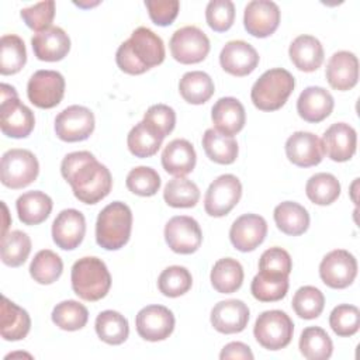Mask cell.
<instances>
[{
	"mask_svg": "<svg viewBox=\"0 0 360 360\" xmlns=\"http://www.w3.org/2000/svg\"><path fill=\"white\" fill-rule=\"evenodd\" d=\"M60 173L70 184L75 197L84 204H97L112 187L110 170L87 150L68 153L60 163Z\"/></svg>",
	"mask_w": 360,
	"mask_h": 360,
	"instance_id": "obj_1",
	"label": "cell"
},
{
	"mask_svg": "<svg viewBox=\"0 0 360 360\" xmlns=\"http://www.w3.org/2000/svg\"><path fill=\"white\" fill-rule=\"evenodd\" d=\"M165 45L162 38L146 27L132 31L129 39L124 41L115 53L118 68L128 75H142L165 60Z\"/></svg>",
	"mask_w": 360,
	"mask_h": 360,
	"instance_id": "obj_2",
	"label": "cell"
},
{
	"mask_svg": "<svg viewBox=\"0 0 360 360\" xmlns=\"http://www.w3.org/2000/svg\"><path fill=\"white\" fill-rule=\"evenodd\" d=\"M70 281L75 294L90 302L104 298L111 287V276L105 263L94 256H86L75 262Z\"/></svg>",
	"mask_w": 360,
	"mask_h": 360,
	"instance_id": "obj_3",
	"label": "cell"
},
{
	"mask_svg": "<svg viewBox=\"0 0 360 360\" xmlns=\"http://www.w3.org/2000/svg\"><path fill=\"white\" fill-rule=\"evenodd\" d=\"M132 229L131 208L121 201L105 205L96 222V240L105 250H118L129 240Z\"/></svg>",
	"mask_w": 360,
	"mask_h": 360,
	"instance_id": "obj_4",
	"label": "cell"
},
{
	"mask_svg": "<svg viewBox=\"0 0 360 360\" xmlns=\"http://www.w3.org/2000/svg\"><path fill=\"white\" fill-rule=\"evenodd\" d=\"M295 87L294 76L283 69L266 70L253 84L250 91L252 103L262 111H276L281 108Z\"/></svg>",
	"mask_w": 360,
	"mask_h": 360,
	"instance_id": "obj_5",
	"label": "cell"
},
{
	"mask_svg": "<svg viewBox=\"0 0 360 360\" xmlns=\"http://www.w3.org/2000/svg\"><path fill=\"white\" fill-rule=\"evenodd\" d=\"M1 105H0V128L6 136L27 138L35 125L34 112L20 101L13 86L1 83Z\"/></svg>",
	"mask_w": 360,
	"mask_h": 360,
	"instance_id": "obj_6",
	"label": "cell"
},
{
	"mask_svg": "<svg viewBox=\"0 0 360 360\" xmlns=\"http://www.w3.org/2000/svg\"><path fill=\"white\" fill-rule=\"evenodd\" d=\"M294 333L292 319L280 309L262 312L253 326L257 343L267 350H280L290 345Z\"/></svg>",
	"mask_w": 360,
	"mask_h": 360,
	"instance_id": "obj_7",
	"label": "cell"
},
{
	"mask_svg": "<svg viewBox=\"0 0 360 360\" xmlns=\"http://www.w3.org/2000/svg\"><path fill=\"white\" fill-rule=\"evenodd\" d=\"M39 173V163L35 155L27 149H10L3 153L0 165L1 183L13 190L24 188Z\"/></svg>",
	"mask_w": 360,
	"mask_h": 360,
	"instance_id": "obj_8",
	"label": "cell"
},
{
	"mask_svg": "<svg viewBox=\"0 0 360 360\" xmlns=\"http://www.w3.org/2000/svg\"><path fill=\"white\" fill-rule=\"evenodd\" d=\"M169 45L172 56L183 65L198 63L204 60L210 52L208 37L194 25H187L174 31Z\"/></svg>",
	"mask_w": 360,
	"mask_h": 360,
	"instance_id": "obj_9",
	"label": "cell"
},
{
	"mask_svg": "<svg viewBox=\"0 0 360 360\" xmlns=\"http://www.w3.org/2000/svg\"><path fill=\"white\" fill-rule=\"evenodd\" d=\"M242 197V184L233 174L217 177L208 187L204 198V210L208 215L219 218L229 214Z\"/></svg>",
	"mask_w": 360,
	"mask_h": 360,
	"instance_id": "obj_10",
	"label": "cell"
},
{
	"mask_svg": "<svg viewBox=\"0 0 360 360\" xmlns=\"http://www.w3.org/2000/svg\"><path fill=\"white\" fill-rule=\"evenodd\" d=\"M65 94V77L56 70H37L28 80V100L38 108L56 107Z\"/></svg>",
	"mask_w": 360,
	"mask_h": 360,
	"instance_id": "obj_11",
	"label": "cell"
},
{
	"mask_svg": "<svg viewBox=\"0 0 360 360\" xmlns=\"http://www.w3.org/2000/svg\"><path fill=\"white\" fill-rule=\"evenodd\" d=\"M356 276L357 260L345 249L329 252L319 264V277L330 288H346L354 281Z\"/></svg>",
	"mask_w": 360,
	"mask_h": 360,
	"instance_id": "obj_12",
	"label": "cell"
},
{
	"mask_svg": "<svg viewBox=\"0 0 360 360\" xmlns=\"http://www.w3.org/2000/svg\"><path fill=\"white\" fill-rule=\"evenodd\" d=\"M94 131V114L83 105H69L55 118V134L60 141L79 142Z\"/></svg>",
	"mask_w": 360,
	"mask_h": 360,
	"instance_id": "obj_13",
	"label": "cell"
},
{
	"mask_svg": "<svg viewBox=\"0 0 360 360\" xmlns=\"http://www.w3.org/2000/svg\"><path fill=\"white\" fill-rule=\"evenodd\" d=\"M165 239L174 253L191 255L201 246L202 232L194 218L177 215L167 221L165 226Z\"/></svg>",
	"mask_w": 360,
	"mask_h": 360,
	"instance_id": "obj_14",
	"label": "cell"
},
{
	"mask_svg": "<svg viewBox=\"0 0 360 360\" xmlns=\"http://www.w3.org/2000/svg\"><path fill=\"white\" fill-rule=\"evenodd\" d=\"M138 335L149 342L167 339L174 329V315L163 305H148L135 318Z\"/></svg>",
	"mask_w": 360,
	"mask_h": 360,
	"instance_id": "obj_15",
	"label": "cell"
},
{
	"mask_svg": "<svg viewBox=\"0 0 360 360\" xmlns=\"http://www.w3.org/2000/svg\"><path fill=\"white\" fill-rule=\"evenodd\" d=\"M280 24V8L270 0H252L243 13V25L248 34L256 38L270 37Z\"/></svg>",
	"mask_w": 360,
	"mask_h": 360,
	"instance_id": "obj_16",
	"label": "cell"
},
{
	"mask_svg": "<svg viewBox=\"0 0 360 360\" xmlns=\"http://www.w3.org/2000/svg\"><path fill=\"white\" fill-rule=\"evenodd\" d=\"M267 235V222L257 214H243L236 218L229 229V239L235 249L252 252L263 243Z\"/></svg>",
	"mask_w": 360,
	"mask_h": 360,
	"instance_id": "obj_17",
	"label": "cell"
},
{
	"mask_svg": "<svg viewBox=\"0 0 360 360\" xmlns=\"http://www.w3.org/2000/svg\"><path fill=\"white\" fill-rule=\"evenodd\" d=\"M219 63L226 73L243 77L257 68L259 53L250 44L242 39H235L224 45L219 53Z\"/></svg>",
	"mask_w": 360,
	"mask_h": 360,
	"instance_id": "obj_18",
	"label": "cell"
},
{
	"mask_svg": "<svg viewBox=\"0 0 360 360\" xmlns=\"http://www.w3.org/2000/svg\"><path fill=\"white\" fill-rule=\"evenodd\" d=\"M86 233L84 215L75 210L68 208L58 214L52 224V239L55 245L63 250L76 249Z\"/></svg>",
	"mask_w": 360,
	"mask_h": 360,
	"instance_id": "obj_19",
	"label": "cell"
},
{
	"mask_svg": "<svg viewBox=\"0 0 360 360\" xmlns=\"http://www.w3.org/2000/svg\"><path fill=\"white\" fill-rule=\"evenodd\" d=\"M323 155L333 162H347L356 153L357 134L346 122L332 124L321 139Z\"/></svg>",
	"mask_w": 360,
	"mask_h": 360,
	"instance_id": "obj_20",
	"label": "cell"
},
{
	"mask_svg": "<svg viewBox=\"0 0 360 360\" xmlns=\"http://www.w3.org/2000/svg\"><path fill=\"white\" fill-rule=\"evenodd\" d=\"M285 155L288 160L298 167L316 166L323 159L321 139L312 132H294L285 141Z\"/></svg>",
	"mask_w": 360,
	"mask_h": 360,
	"instance_id": "obj_21",
	"label": "cell"
},
{
	"mask_svg": "<svg viewBox=\"0 0 360 360\" xmlns=\"http://www.w3.org/2000/svg\"><path fill=\"white\" fill-rule=\"evenodd\" d=\"M325 76L332 89L346 91L353 89L359 80V60L353 52H335L326 65Z\"/></svg>",
	"mask_w": 360,
	"mask_h": 360,
	"instance_id": "obj_22",
	"label": "cell"
},
{
	"mask_svg": "<svg viewBox=\"0 0 360 360\" xmlns=\"http://www.w3.org/2000/svg\"><path fill=\"white\" fill-rule=\"evenodd\" d=\"M249 322V308L240 300H225L211 311V325L224 335L242 332Z\"/></svg>",
	"mask_w": 360,
	"mask_h": 360,
	"instance_id": "obj_23",
	"label": "cell"
},
{
	"mask_svg": "<svg viewBox=\"0 0 360 360\" xmlns=\"http://www.w3.org/2000/svg\"><path fill=\"white\" fill-rule=\"evenodd\" d=\"M335 101L332 94L319 86L304 89L297 100V112L307 122H321L330 115Z\"/></svg>",
	"mask_w": 360,
	"mask_h": 360,
	"instance_id": "obj_24",
	"label": "cell"
},
{
	"mask_svg": "<svg viewBox=\"0 0 360 360\" xmlns=\"http://www.w3.org/2000/svg\"><path fill=\"white\" fill-rule=\"evenodd\" d=\"M32 51L39 60L58 62L70 51V38L60 27H51L37 32L31 39Z\"/></svg>",
	"mask_w": 360,
	"mask_h": 360,
	"instance_id": "obj_25",
	"label": "cell"
},
{
	"mask_svg": "<svg viewBox=\"0 0 360 360\" xmlns=\"http://www.w3.org/2000/svg\"><path fill=\"white\" fill-rule=\"evenodd\" d=\"M211 120L217 131L233 136L245 127V107L235 97H222L214 104Z\"/></svg>",
	"mask_w": 360,
	"mask_h": 360,
	"instance_id": "obj_26",
	"label": "cell"
},
{
	"mask_svg": "<svg viewBox=\"0 0 360 360\" xmlns=\"http://www.w3.org/2000/svg\"><path fill=\"white\" fill-rule=\"evenodd\" d=\"M197 155L194 146L187 139H173L162 153L163 169L176 177H183L195 167Z\"/></svg>",
	"mask_w": 360,
	"mask_h": 360,
	"instance_id": "obj_27",
	"label": "cell"
},
{
	"mask_svg": "<svg viewBox=\"0 0 360 360\" xmlns=\"http://www.w3.org/2000/svg\"><path fill=\"white\" fill-rule=\"evenodd\" d=\"M288 55L292 65L302 72H315L323 62L322 44L312 35L297 37L288 48Z\"/></svg>",
	"mask_w": 360,
	"mask_h": 360,
	"instance_id": "obj_28",
	"label": "cell"
},
{
	"mask_svg": "<svg viewBox=\"0 0 360 360\" xmlns=\"http://www.w3.org/2000/svg\"><path fill=\"white\" fill-rule=\"evenodd\" d=\"M0 314V333L4 340L15 342L28 335L31 329V318L25 309L10 301L7 297H3Z\"/></svg>",
	"mask_w": 360,
	"mask_h": 360,
	"instance_id": "obj_29",
	"label": "cell"
},
{
	"mask_svg": "<svg viewBox=\"0 0 360 360\" xmlns=\"http://www.w3.org/2000/svg\"><path fill=\"white\" fill-rule=\"evenodd\" d=\"M52 200L44 191H27L15 201L20 221L24 225H38L44 222L52 211Z\"/></svg>",
	"mask_w": 360,
	"mask_h": 360,
	"instance_id": "obj_30",
	"label": "cell"
},
{
	"mask_svg": "<svg viewBox=\"0 0 360 360\" xmlns=\"http://www.w3.org/2000/svg\"><path fill=\"white\" fill-rule=\"evenodd\" d=\"M277 228L290 236L302 235L309 226V214L298 202L284 201L274 208L273 212Z\"/></svg>",
	"mask_w": 360,
	"mask_h": 360,
	"instance_id": "obj_31",
	"label": "cell"
},
{
	"mask_svg": "<svg viewBox=\"0 0 360 360\" xmlns=\"http://www.w3.org/2000/svg\"><path fill=\"white\" fill-rule=\"evenodd\" d=\"M202 148L205 155L215 163L231 165L238 158V142L233 136L221 134L215 128H208L202 135Z\"/></svg>",
	"mask_w": 360,
	"mask_h": 360,
	"instance_id": "obj_32",
	"label": "cell"
},
{
	"mask_svg": "<svg viewBox=\"0 0 360 360\" xmlns=\"http://www.w3.org/2000/svg\"><path fill=\"white\" fill-rule=\"evenodd\" d=\"M179 91L187 103L198 105L207 103L212 97L215 86L208 73L193 70L183 75L179 82Z\"/></svg>",
	"mask_w": 360,
	"mask_h": 360,
	"instance_id": "obj_33",
	"label": "cell"
},
{
	"mask_svg": "<svg viewBox=\"0 0 360 360\" xmlns=\"http://www.w3.org/2000/svg\"><path fill=\"white\" fill-rule=\"evenodd\" d=\"M211 284L221 294H232L238 291L243 283V267L232 259L224 257L215 262L211 270Z\"/></svg>",
	"mask_w": 360,
	"mask_h": 360,
	"instance_id": "obj_34",
	"label": "cell"
},
{
	"mask_svg": "<svg viewBox=\"0 0 360 360\" xmlns=\"http://www.w3.org/2000/svg\"><path fill=\"white\" fill-rule=\"evenodd\" d=\"M96 333L107 345H121L127 340L129 335V325L124 315L117 311L107 309L97 315L96 318Z\"/></svg>",
	"mask_w": 360,
	"mask_h": 360,
	"instance_id": "obj_35",
	"label": "cell"
},
{
	"mask_svg": "<svg viewBox=\"0 0 360 360\" xmlns=\"http://www.w3.org/2000/svg\"><path fill=\"white\" fill-rule=\"evenodd\" d=\"M163 138L145 121L138 122L127 136L129 152L136 158H150L160 149Z\"/></svg>",
	"mask_w": 360,
	"mask_h": 360,
	"instance_id": "obj_36",
	"label": "cell"
},
{
	"mask_svg": "<svg viewBox=\"0 0 360 360\" xmlns=\"http://www.w3.org/2000/svg\"><path fill=\"white\" fill-rule=\"evenodd\" d=\"M301 354L308 360H326L332 356L333 343L329 335L319 326H308L298 342Z\"/></svg>",
	"mask_w": 360,
	"mask_h": 360,
	"instance_id": "obj_37",
	"label": "cell"
},
{
	"mask_svg": "<svg viewBox=\"0 0 360 360\" xmlns=\"http://www.w3.org/2000/svg\"><path fill=\"white\" fill-rule=\"evenodd\" d=\"M27 62V51L24 41L14 34L3 35L0 39V73L15 75Z\"/></svg>",
	"mask_w": 360,
	"mask_h": 360,
	"instance_id": "obj_38",
	"label": "cell"
},
{
	"mask_svg": "<svg viewBox=\"0 0 360 360\" xmlns=\"http://www.w3.org/2000/svg\"><path fill=\"white\" fill-rule=\"evenodd\" d=\"M288 291V276H273L257 273L250 284L252 295L260 302H276Z\"/></svg>",
	"mask_w": 360,
	"mask_h": 360,
	"instance_id": "obj_39",
	"label": "cell"
},
{
	"mask_svg": "<svg viewBox=\"0 0 360 360\" xmlns=\"http://www.w3.org/2000/svg\"><path fill=\"white\" fill-rule=\"evenodd\" d=\"M31 252V239L22 231H10L1 236V262L10 267L25 263Z\"/></svg>",
	"mask_w": 360,
	"mask_h": 360,
	"instance_id": "obj_40",
	"label": "cell"
},
{
	"mask_svg": "<svg viewBox=\"0 0 360 360\" xmlns=\"http://www.w3.org/2000/svg\"><path fill=\"white\" fill-rule=\"evenodd\" d=\"M163 198L173 208H191L200 200V190L194 181L186 177H174L165 186Z\"/></svg>",
	"mask_w": 360,
	"mask_h": 360,
	"instance_id": "obj_41",
	"label": "cell"
},
{
	"mask_svg": "<svg viewBox=\"0 0 360 360\" xmlns=\"http://www.w3.org/2000/svg\"><path fill=\"white\" fill-rule=\"evenodd\" d=\"M307 197L316 205H329L340 195V183L330 173H316L305 186Z\"/></svg>",
	"mask_w": 360,
	"mask_h": 360,
	"instance_id": "obj_42",
	"label": "cell"
},
{
	"mask_svg": "<svg viewBox=\"0 0 360 360\" xmlns=\"http://www.w3.org/2000/svg\"><path fill=\"white\" fill-rule=\"evenodd\" d=\"M63 271V262L55 252L49 249L39 250L31 264H30V274L34 281L39 284H52L55 283Z\"/></svg>",
	"mask_w": 360,
	"mask_h": 360,
	"instance_id": "obj_43",
	"label": "cell"
},
{
	"mask_svg": "<svg viewBox=\"0 0 360 360\" xmlns=\"http://www.w3.org/2000/svg\"><path fill=\"white\" fill-rule=\"evenodd\" d=\"M51 316L52 322L58 328L73 332L86 326L89 321V311L83 304L75 300H68L56 304Z\"/></svg>",
	"mask_w": 360,
	"mask_h": 360,
	"instance_id": "obj_44",
	"label": "cell"
},
{
	"mask_svg": "<svg viewBox=\"0 0 360 360\" xmlns=\"http://www.w3.org/2000/svg\"><path fill=\"white\" fill-rule=\"evenodd\" d=\"M191 273L183 266H169L160 273L158 278L159 291L170 298H176L186 294L191 288Z\"/></svg>",
	"mask_w": 360,
	"mask_h": 360,
	"instance_id": "obj_45",
	"label": "cell"
},
{
	"mask_svg": "<svg viewBox=\"0 0 360 360\" xmlns=\"http://www.w3.org/2000/svg\"><path fill=\"white\" fill-rule=\"evenodd\" d=\"M325 307V297L322 291L312 285L298 288L292 297V309L302 319L318 318Z\"/></svg>",
	"mask_w": 360,
	"mask_h": 360,
	"instance_id": "obj_46",
	"label": "cell"
},
{
	"mask_svg": "<svg viewBox=\"0 0 360 360\" xmlns=\"http://www.w3.org/2000/svg\"><path fill=\"white\" fill-rule=\"evenodd\" d=\"M125 183L131 193L141 197H150L160 188V176L152 167L138 166L127 174Z\"/></svg>",
	"mask_w": 360,
	"mask_h": 360,
	"instance_id": "obj_47",
	"label": "cell"
},
{
	"mask_svg": "<svg viewBox=\"0 0 360 360\" xmlns=\"http://www.w3.org/2000/svg\"><path fill=\"white\" fill-rule=\"evenodd\" d=\"M329 325L338 336H353L360 328L359 308L349 304H340L335 307L329 315Z\"/></svg>",
	"mask_w": 360,
	"mask_h": 360,
	"instance_id": "obj_48",
	"label": "cell"
},
{
	"mask_svg": "<svg viewBox=\"0 0 360 360\" xmlns=\"http://www.w3.org/2000/svg\"><path fill=\"white\" fill-rule=\"evenodd\" d=\"M205 20L215 32L228 31L235 20V6L231 0H211L205 8Z\"/></svg>",
	"mask_w": 360,
	"mask_h": 360,
	"instance_id": "obj_49",
	"label": "cell"
},
{
	"mask_svg": "<svg viewBox=\"0 0 360 360\" xmlns=\"http://www.w3.org/2000/svg\"><path fill=\"white\" fill-rule=\"evenodd\" d=\"M21 18L28 28L41 32L51 28V24L55 17V1H41L34 6L25 7L20 13Z\"/></svg>",
	"mask_w": 360,
	"mask_h": 360,
	"instance_id": "obj_50",
	"label": "cell"
},
{
	"mask_svg": "<svg viewBox=\"0 0 360 360\" xmlns=\"http://www.w3.org/2000/svg\"><path fill=\"white\" fill-rule=\"evenodd\" d=\"M292 269L291 256L281 248H270L264 250L259 260V271L273 276H288Z\"/></svg>",
	"mask_w": 360,
	"mask_h": 360,
	"instance_id": "obj_51",
	"label": "cell"
},
{
	"mask_svg": "<svg viewBox=\"0 0 360 360\" xmlns=\"http://www.w3.org/2000/svg\"><path fill=\"white\" fill-rule=\"evenodd\" d=\"M142 121L150 125L165 139L174 129L176 112L166 104H155L146 110Z\"/></svg>",
	"mask_w": 360,
	"mask_h": 360,
	"instance_id": "obj_52",
	"label": "cell"
},
{
	"mask_svg": "<svg viewBox=\"0 0 360 360\" xmlns=\"http://www.w3.org/2000/svg\"><path fill=\"white\" fill-rule=\"evenodd\" d=\"M145 6L156 25L167 27L176 20L180 3L177 0H146Z\"/></svg>",
	"mask_w": 360,
	"mask_h": 360,
	"instance_id": "obj_53",
	"label": "cell"
},
{
	"mask_svg": "<svg viewBox=\"0 0 360 360\" xmlns=\"http://www.w3.org/2000/svg\"><path fill=\"white\" fill-rule=\"evenodd\" d=\"M219 359H245V360H252L253 353L250 347L242 342H231L224 346V349L219 353Z\"/></svg>",
	"mask_w": 360,
	"mask_h": 360,
	"instance_id": "obj_54",
	"label": "cell"
}]
</instances>
